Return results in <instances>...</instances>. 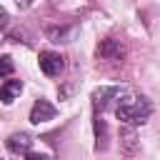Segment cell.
<instances>
[{"label": "cell", "mask_w": 160, "mask_h": 160, "mask_svg": "<svg viewBox=\"0 0 160 160\" xmlns=\"http://www.w3.org/2000/svg\"><path fill=\"white\" fill-rule=\"evenodd\" d=\"M150 112H152V105H150V100L142 98V95H130V98L120 100L118 108H115L118 120L125 122V125H130V128L142 125V122L150 118Z\"/></svg>", "instance_id": "obj_1"}, {"label": "cell", "mask_w": 160, "mask_h": 160, "mask_svg": "<svg viewBox=\"0 0 160 160\" xmlns=\"http://www.w3.org/2000/svg\"><path fill=\"white\" fill-rule=\"evenodd\" d=\"M95 55H98V60H122L125 58V45L115 38H105V40L98 42Z\"/></svg>", "instance_id": "obj_2"}, {"label": "cell", "mask_w": 160, "mask_h": 160, "mask_svg": "<svg viewBox=\"0 0 160 160\" xmlns=\"http://www.w3.org/2000/svg\"><path fill=\"white\" fill-rule=\"evenodd\" d=\"M55 115H58L55 105H52L50 100H45V98H38V100L32 102V108H30V122H32V125L48 122V120H52Z\"/></svg>", "instance_id": "obj_3"}, {"label": "cell", "mask_w": 160, "mask_h": 160, "mask_svg": "<svg viewBox=\"0 0 160 160\" xmlns=\"http://www.w3.org/2000/svg\"><path fill=\"white\" fill-rule=\"evenodd\" d=\"M62 68H65V60H62L60 52H55V50H42V52H40V70H42L48 78L60 75Z\"/></svg>", "instance_id": "obj_4"}, {"label": "cell", "mask_w": 160, "mask_h": 160, "mask_svg": "<svg viewBox=\"0 0 160 160\" xmlns=\"http://www.w3.org/2000/svg\"><path fill=\"white\" fill-rule=\"evenodd\" d=\"M120 150H122L125 155H135V152H140V140H138L135 128L125 125V128L120 130Z\"/></svg>", "instance_id": "obj_5"}, {"label": "cell", "mask_w": 160, "mask_h": 160, "mask_svg": "<svg viewBox=\"0 0 160 160\" xmlns=\"http://www.w3.org/2000/svg\"><path fill=\"white\" fill-rule=\"evenodd\" d=\"M30 145H32V138L28 135V132H12L8 140H5V148L10 150V152H15V155H28L30 152Z\"/></svg>", "instance_id": "obj_6"}, {"label": "cell", "mask_w": 160, "mask_h": 160, "mask_svg": "<svg viewBox=\"0 0 160 160\" xmlns=\"http://www.w3.org/2000/svg\"><path fill=\"white\" fill-rule=\"evenodd\" d=\"M45 38L50 40V42H65L68 38H70V32H72V28L70 25H45Z\"/></svg>", "instance_id": "obj_7"}, {"label": "cell", "mask_w": 160, "mask_h": 160, "mask_svg": "<svg viewBox=\"0 0 160 160\" xmlns=\"http://www.w3.org/2000/svg\"><path fill=\"white\" fill-rule=\"evenodd\" d=\"M20 90H22V82L8 78V80L2 82V88H0V100H2V102H12V100L20 95Z\"/></svg>", "instance_id": "obj_8"}, {"label": "cell", "mask_w": 160, "mask_h": 160, "mask_svg": "<svg viewBox=\"0 0 160 160\" xmlns=\"http://www.w3.org/2000/svg\"><path fill=\"white\" fill-rule=\"evenodd\" d=\"M118 95H120V88H98L92 92V102H95V108L102 110L110 102V98H118Z\"/></svg>", "instance_id": "obj_9"}, {"label": "cell", "mask_w": 160, "mask_h": 160, "mask_svg": "<svg viewBox=\"0 0 160 160\" xmlns=\"http://www.w3.org/2000/svg\"><path fill=\"white\" fill-rule=\"evenodd\" d=\"M95 138H98V150H105V138H108V128H105V122L98 118L95 120Z\"/></svg>", "instance_id": "obj_10"}, {"label": "cell", "mask_w": 160, "mask_h": 160, "mask_svg": "<svg viewBox=\"0 0 160 160\" xmlns=\"http://www.w3.org/2000/svg\"><path fill=\"white\" fill-rule=\"evenodd\" d=\"M10 72H12V60H10V55H2V78L8 80Z\"/></svg>", "instance_id": "obj_11"}, {"label": "cell", "mask_w": 160, "mask_h": 160, "mask_svg": "<svg viewBox=\"0 0 160 160\" xmlns=\"http://www.w3.org/2000/svg\"><path fill=\"white\" fill-rule=\"evenodd\" d=\"M25 160H52L50 155H42V152H28Z\"/></svg>", "instance_id": "obj_12"}, {"label": "cell", "mask_w": 160, "mask_h": 160, "mask_svg": "<svg viewBox=\"0 0 160 160\" xmlns=\"http://www.w3.org/2000/svg\"><path fill=\"white\" fill-rule=\"evenodd\" d=\"M32 0H18V5H30Z\"/></svg>", "instance_id": "obj_13"}]
</instances>
